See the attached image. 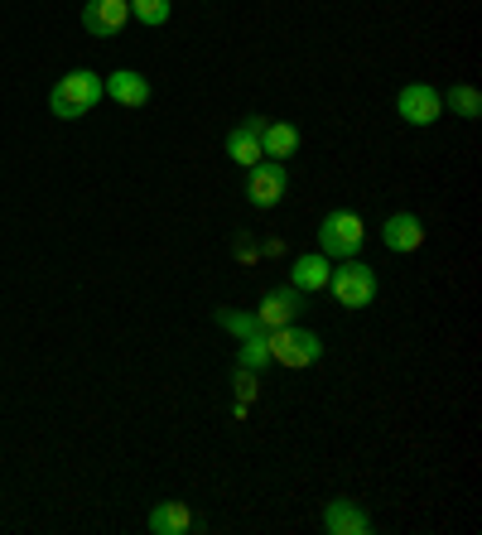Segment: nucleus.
<instances>
[{"label": "nucleus", "instance_id": "nucleus-1", "mask_svg": "<svg viewBox=\"0 0 482 535\" xmlns=\"http://www.w3.org/2000/svg\"><path fill=\"white\" fill-rule=\"evenodd\" d=\"M102 97H107L102 73H92V68H73L68 78L54 82V92H49V111L63 116V121H78V116H87V111L102 107Z\"/></svg>", "mask_w": 482, "mask_h": 535}, {"label": "nucleus", "instance_id": "nucleus-2", "mask_svg": "<svg viewBox=\"0 0 482 535\" xmlns=\"http://www.w3.org/2000/svg\"><path fill=\"white\" fill-rule=\"evenodd\" d=\"M266 348L270 357L280 362V367H314L323 357V338L319 333H309V328H295V323H285V328H266Z\"/></svg>", "mask_w": 482, "mask_h": 535}, {"label": "nucleus", "instance_id": "nucleus-3", "mask_svg": "<svg viewBox=\"0 0 482 535\" xmlns=\"http://www.w3.org/2000/svg\"><path fill=\"white\" fill-rule=\"evenodd\" d=\"M328 290H333V299L343 309H367L376 299V270L362 266L357 256H348V261H338V266L328 270Z\"/></svg>", "mask_w": 482, "mask_h": 535}, {"label": "nucleus", "instance_id": "nucleus-4", "mask_svg": "<svg viewBox=\"0 0 482 535\" xmlns=\"http://www.w3.org/2000/svg\"><path fill=\"white\" fill-rule=\"evenodd\" d=\"M362 241H367V227H362V217L348 213V208H343V213H328L319 222V251L328 261H348V256H357Z\"/></svg>", "mask_w": 482, "mask_h": 535}, {"label": "nucleus", "instance_id": "nucleus-5", "mask_svg": "<svg viewBox=\"0 0 482 535\" xmlns=\"http://www.w3.org/2000/svg\"><path fill=\"white\" fill-rule=\"evenodd\" d=\"M246 174H251V179H246V198H251L256 208H275V203L285 198V188H290L285 160H256Z\"/></svg>", "mask_w": 482, "mask_h": 535}, {"label": "nucleus", "instance_id": "nucleus-6", "mask_svg": "<svg viewBox=\"0 0 482 535\" xmlns=\"http://www.w3.org/2000/svg\"><path fill=\"white\" fill-rule=\"evenodd\" d=\"M396 111H401L405 126H434V121L444 116V97H439L429 82H410V87H401V97H396Z\"/></svg>", "mask_w": 482, "mask_h": 535}, {"label": "nucleus", "instance_id": "nucleus-7", "mask_svg": "<svg viewBox=\"0 0 482 535\" xmlns=\"http://www.w3.org/2000/svg\"><path fill=\"white\" fill-rule=\"evenodd\" d=\"M131 20V0H87L82 5V29L107 39V34H121Z\"/></svg>", "mask_w": 482, "mask_h": 535}, {"label": "nucleus", "instance_id": "nucleus-8", "mask_svg": "<svg viewBox=\"0 0 482 535\" xmlns=\"http://www.w3.org/2000/svg\"><path fill=\"white\" fill-rule=\"evenodd\" d=\"M323 531L328 535H367L372 531V516L362 511V502H352V497H333V502L323 507Z\"/></svg>", "mask_w": 482, "mask_h": 535}, {"label": "nucleus", "instance_id": "nucleus-9", "mask_svg": "<svg viewBox=\"0 0 482 535\" xmlns=\"http://www.w3.org/2000/svg\"><path fill=\"white\" fill-rule=\"evenodd\" d=\"M261 131H266V121H261V116H246L241 126L227 131V155H232L241 169H251L256 160H266V155H261Z\"/></svg>", "mask_w": 482, "mask_h": 535}, {"label": "nucleus", "instance_id": "nucleus-10", "mask_svg": "<svg viewBox=\"0 0 482 535\" xmlns=\"http://www.w3.org/2000/svg\"><path fill=\"white\" fill-rule=\"evenodd\" d=\"M299 314V290L295 285H280V290H270L261 299V309H256V323L261 328H285V323H295Z\"/></svg>", "mask_w": 482, "mask_h": 535}, {"label": "nucleus", "instance_id": "nucleus-11", "mask_svg": "<svg viewBox=\"0 0 482 535\" xmlns=\"http://www.w3.org/2000/svg\"><path fill=\"white\" fill-rule=\"evenodd\" d=\"M381 241H386V251H420V241H425V222H420L415 213L386 217V227H381Z\"/></svg>", "mask_w": 482, "mask_h": 535}, {"label": "nucleus", "instance_id": "nucleus-12", "mask_svg": "<svg viewBox=\"0 0 482 535\" xmlns=\"http://www.w3.org/2000/svg\"><path fill=\"white\" fill-rule=\"evenodd\" d=\"M107 97L111 102H121V107H145L150 102V82L140 78L135 68H116V73H107Z\"/></svg>", "mask_w": 482, "mask_h": 535}, {"label": "nucleus", "instance_id": "nucleus-13", "mask_svg": "<svg viewBox=\"0 0 482 535\" xmlns=\"http://www.w3.org/2000/svg\"><path fill=\"white\" fill-rule=\"evenodd\" d=\"M328 270H333V261H328L323 251H309V256H299L295 266H290V285H295L299 295L328 290Z\"/></svg>", "mask_w": 482, "mask_h": 535}, {"label": "nucleus", "instance_id": "nucleus-14", "mask_svg": "<svg viewBox=\"0 0 482 535\" xmlns=\"http://www.w3.org/2000/svg\"><path fill=\"white\" fill-rule=\"evenodd\" d=\"M295 150H299V126H290V121H266L261 155H266V160H290Z\"/></svg>", "mask_w": 482, "mask_h": 535}, {"label": "nucleus", "instance_id": "nucleus-15", "mask_svg": "<svg viewBox=\"0 0 482 535\" xmlns=\"http://www.w3.org/2000/svg\"><path fill=\"white\" fill-rule=\"evenodd\" d=\"M188 526H193V516H188L184 502H160L150 511V531L155 535H184Z\"/></svg>", "mask_w": 482, "mask_h": 535}, {"label": "nucleus", "instance_id": "nucleus-16", "mask_svg": "<svg viewBox=\"0 0 482 535\" xmlns=\"http://www.w3.org/2000/svg\"><path fill=\"white\" fill-rule=\"evenodd\" d=\"M444 97V107L454 111V116H463V121H478L482 116V92L478 87H449V92H439Z\"/></svg>", "mask_w": 482, "mask_h": 535}, {"label": "nucleus", "instance_id": "nucleus-17", "mask_svg": "<svg viewBox=\"0 0 482 535\" xmlns=\"http://www.w3.org/2000/svg\"><path fill=\"white\" fill-rule=\"evenodd\" d=\"M241 372H256V367H266L270 362V348H266V333H251L246 343H241Z\"/></svg>", "mask_w": 482, "mask_h": 535}, {"label": "nucleus", "instance_id": "nucleus-18", "mask_svg": "<svg viewBox=\"0 0 482 535\" xmlns=\"http://www.w3.org/2000/svg\"><path fill=\"white\" fill-rule=\"evenodd\" d=\"M131 15L140 25H164L169 20V0H131Z\"/></svg>", "mask_w": 482, "mask_h": 535}, {"label": "nucleus", "instance_id": "nucleus-19", "mask_svg": "<svg viewBox=\"0 0 482 535\" xmlns=\"http://www.w3.org/2000/svg\"><path fill=\"white\" fill-rule=\"evenodd\" d=\"M217 323H222V328H232V333H241V338H251V333H266V328L256 323V314H217Z\"/></svg>", "mask_w": 482, "mask_h": 535}]
</instances>
